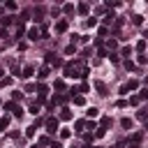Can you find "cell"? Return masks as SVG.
<instances>
[{
  "label": "cell",
  "mask_w": 148,
  "mask_h": 148,
  "mask_svg": "<svg viewBox=\"0 0 148 148\" xmlns=\"http://www.w3.org/2000/svg\"><path fill=\"white\" fill-rule=\"evenodd\" d=\"M44 127L49 134H56V130H58V118H46L44 120Z\"/></svg>",
  "instance_id": "obj_1"
},
{
  "label": "cell",
  "mask_w": 148,
  "mask_h": 148,
  "mask_svg": "<svg viewBox=\"0 0 148 148\" xmlns=\"http://www.w3.org/2000/svg\"><path fill=\"white\" fill-rule=\"evenodd\" d=\"M46 63H49V65H53V67H60V65H63V60H60L56 53H46Z\"/></svg>",
  "instance_id": "obj_2"
},
{
  "label": "cell",
  "mask_w": 148,
  "mask_h": 148,
  "mask_svg": "<svg viewBox=\"0 0 148 148\" xmlns=\"http://www.w3.org/2000/svg\"><path fill=\"white\" fill-rule=\"evenodd\" d=\"M137 88H139V83H137V81H127V83L120 88V95H127L130 90H137Z\"/></svg>",
  "instance_id": "obj_3"
},
{
  "label": "cell",
  "mask_w": 148,
  "mask_h": 148,
  "mask_svg": "<svg viewBox=\"0 0 148 148\" xmlns=\"http://www.w3.org/2000/svg\"><path fill=\"white\" fill-rule=\"evenodd\" d=\"M65 77L67 79H79V74H77V69H74V65L69 63V65H65Z\"/></svg>",
  "instance_id": "obj_4"
},
{
  "label": "cell",
  "mask_w": 148,
  "mask_h": 148,
  "mask_svg": "<svg viewBox=\"0 0 148 148\" xmlns=\"http://www.w3.org/2000/svg\"><path fill=\"white\" fill-rule=\"evenodd\" d=\"M40 35H42V32H40V30H37V28H30V30H28V40H32V42H37V40H40Z\"/></svg>",
  "instance_id": "obj_5"
},
{
  "label": "cell",
  "mask_w": 148,
  "mask_h": 148,
  "mask_svg": "<svg viewBox=\"0 0 148 148\" xmlns=\"http://www.w3.org/2000/svg\"><path fill=\"white\" fill-rule=\"evenodd\" d=\"M86 116H88V118H97V116H100V109H97V106H90V109L86 111Z\"/></svg>",
  "instance_id": "obj_6"
},
{
  "label": "cell",
  "mask_w": 148,
  "mask_h": 148,
  "mask_svg": "<svg viewBox=\"0 0 148 148\" xmlns=\"http://www.w3.org/2000/svg\"><path fill=\"white\" fill-rule=\"evenodd\" d=\"M32 72H35V67H32V65H28V67L23 69V74H21V77H23V79H30V77H32Z\"/></svg>",
  "instance_id": "obj_7"
},
{
  "label": "cell",
  "mask_w": 148,
  "mask_h": 148,
  "mask_svg": "<svg viewBox=\"0 0 148 148\" xmlns=\"http://www.w3.org/2000/svg\"><path fill=\"white\" fill-rule=\"evenodd\" d=\"M69 118H72V111L69 109H63L60 111V120H69Z\"/></svg>",
  "instance_id": "obj_8"
},
{
  "label": "cell",
  "mask_w": 148,
  "mask_h": 148,
  "mask_svg": "<svg viewBox=\"0 0 148 148\" xmlns=\"http://www.w3.org/2000/svg\"><path fill=\"white\" fill-rule=\"evenodd\" d=\"M56 30H58V32H65V30H67V21H58V23H56Z\"/></svg>",
  "instance_id": "obj_9"
},
{
  "label": "cell",
  "mask_w": 148,
  "mask_h": 148,
  "mask_svg": "<svg viewBox=\"0 0 148 148\" xmlns=\"http://www.w3.org/2000/svg\"><path fill=\"white\" fill-rule=\"evenodd\" d=\"M7 125H9V118H7V116H5V118H0V132H5Z\"/></svg>",
  "instance_id": "obj_10"
},
{
  "label": "cell",
  "mask_w": 148,
  "mask_h": 148,
  "mask_svg": "<svg viewBox=\"0 0 148 148\" xmlns=\"http://www.w3.org/2000/svg\"><path fill=\"white\" fill-rule=\"evenodd\" d=\"M49 72H51L49 67H42V69H40V74H37V77H40V79H46V77H49Z\"/></svg>",
  "instance_id": "obj_11"
},
{
  "label": "cell",
  "mask_w": 148,
  "mask_h": 148,
  "mask_svg": "<svg viewBox=\"0 0 148 148\" xmlns=\"http://www.w3.org/2000/svg\"><path fill=\"white\" fill-rule=\"evenodd\" d=\"M26 35V28H23V23H18L16 26V37H23Z\"/></svg>",
  "instance_id": "obj_12"
},
{
  "label": "cell",
  "mask_w": 148,
  "mask_h": 148,
  "mask_svg": "<svg viewBox=\"0 0 148 148\" xmlns=\"http://www.w3.org/2000/svg\"><path fill=\"white\" fill-rule=\"evenodd\" d=\"M120 125H123L125 130H132V120H130V118H123V120H120Z\"/></svg>",
  "instance_id": "obj_13"
},
{
  "label": "cell",
  "mask_w": 148,
  "mask_h": 148,
  "mask_svg": "<svg viewBox=\"0 0 148 148\" xmlns=\"http://www.w3.org/2000/svg\"><path fill=\"white\" fill-rule=\"evenodd\" d=\"M30 114H35V116L40 114V104H37V102H32V104H30Z\"/></svg>",
  "instance_id": "obj_14"
},
{
  "label": "cell",
  "mask_w": 148,
  "mask_h": 148,
  "mask_svg": "<svg viewBox=\"0 0 148 148\" xmlns=\"http://www.w3.org/2000/svg\"><path fill=\"white\" fill-rule=\"evenodd\" d=\"M74 127H77V132H81V130L86 127V120H77V123H74Z\"/></svg>",
  "instance_id": "obj_15"
},
{
  "label": "cell",
  "mask_w": 148,
  "mask_h": 148,
  "mask_svg": "<svg viewBox=\"0 0 148 148\" xmlns=\"http://www.w3.org/2000/svg\"><path fill=\"white\" fill-rule=\"evenodd\" d=\"M12 18H14V16H3V18H0V23H3V26H9Z\"/></svg>",
  "instance_id": "obj_16"
},
{
  "label": "cell",
  "mask_w": 148,
  "mask_h": 148,
  "mask_svg": "<svg viewBox=\"0 0 148 148\" xmlns=\"http://www.w3.org/2000/svg\"><path fill=\"white\" fill-rule=\"evenodd\" d=\"M56 90H65V81H63V79L56 81Z\"/></svg>",
  "instance_id": "obj_17"
},
{
  "label": "cell",
  "mask_w": 148,
  "mask_h": 148,
  "mask_svg": "<svg viewBox=\"0 0 148 148\" xmlns=\"http://www.w3.org/2000/svg\"><path fill=\"white\" fill-rule=\"evenodd\" d=\"M86 26H88V28H95V26H97V18H88Z\"/></svg>",
  "instance_id": "obj_18"
},
{
  "label": "cell",
  "mask_w": 148,
  "mask_h": 148,
  "mask_svg": "<svg viewBox=\"0 0 148 148\" xmlns=\"http://www.w3.org/2000/svg\"><path fill=\"white\" fill-rule=\"evenodd\" d=\"M143 49H146V40H141V42L137 44V51H139V53H143Z\"/></svg>",
  "instance_id": "obj_19"
},
{
  "label": "cell",
  "mask_w": 148,
  "mask_h": 148,
  "mask_svg": "<svg viewBox=\"0 0 148 148\" xmlns=\"http://www.w3.org/2000/svg\"><path fill=\"white\" fill-rule=\"evenodd\" d=\"M69 134H72V132H69V130H67V127H63V130H60V137H63V139H67Z\"/></svg>",
  "instance_id": "obj_20"
},
{
  "label": "cell",
  "mask_w": 148,
  "mask_h": 148,
  "mask_svg": "<svg viewBox=\"0 0 148 148\" xmlns=\"http://www.w3.org/2000/svg\"><path fill=\"white\" fill-rule=\"evenodd\" d=\"M14 116H16V118H21V116H23V109H21V106H16V109H14Z\"/></svg>",
  "instance_id": "obj_21"
},
{
  "label": "cell",
  "mask_w": 148,
  "mask_h": 148,
  "mask_svg": "<svg viewBox=\"0 0 148 148\" xmlns=\"http://www.w3.org/2000/svg\"><path fill=\"white\" fill-rule=\"evenodd\" d=\"M5 109H7V111H12V114H14V109H16V104H14V102H7V104H5Z\"/></svg>",
  "instance_id": "obj_22"
},
{
  "label": "cell",
  "mask_w": 148,
  "mask_h": 148,
  "mask_svg": "<svg viewBox=\"0 0 148 148\" xmlns=\"http://www.w3.org/2000/svg\"><path fill=\"white\" fill-rule=\"evenodd\" d=\"M79 12H81V14H88V5L81 3V5H79Z\"/></svg>",
  "instance_id": "obj_23"
},
{
  "label": "cell",
  "mask_w": 148,
  "mask_h": 148,
  "mask_svg": "<svg viewBox=\"0 0 148 148\" xmlns=\"http://www.w3.org/2000/svg\"><path fill=\"white\" fill-rule=\"evenodd\" d=\"M35 130H37V127H35V125H30V127L26 130V134H28V137H32V134H35Z\"/></svg>",
  "instance_id": "obj_24"
},
{
  "label": "cell",
  "mask_w": 148,
  "mask_h": 148,
  "mask_svg": "<svg viewBox=\"0 0 148 148\" xmlns=\"http://www.w3.org/2000/svg\"><path fill=\"white\" fill-rule=\"evenodd\" d=\"M130 53H132V49H130V46H123V51H120V56H130Z\"/></svg>",
  "instance_id": "obj_25"
},
{
  "label": "cell",
  "mask_w": 148,
  "mask_h": 148,
  "mask_svg": "<svg viewBox=\"0 0 148 148\" xmlns=\"http://www.w3.org/2000/svg\"><path fill=\"white\" fill-rule=\"evenodd\" d=\"M63 9H65V14H72V12H74V5H65Z\"/></svg>",
  "instance_id": "obj_26"
},
{
  "label": "cell",
  "mask_w": 148,
  "mask_h": 148,
  "mask_svg": "<svg viewBox=\"0 0 148 148\" xmlns=\"http://www.w3.org/2000/svg\"><path fill=\"white\" fill-rule=\"evenodd\" d=\"M111 21H114V14H106V16H104V23H106V26H109V23H111Z\"/></svg>",
  "instance_id": "obj_27"
},
{
  "label": "cell",
  "mask_w": 148,
  "mask_h": 148,
  "mask_svg": "<svg viewBox=\"0 0 148 148\" xmlns=\"http://www.w3.org/2000/svg\"><path fill=\"white\" fill-rule=\"evenodd\" d=\"M146 63H148V58H146V56L141 53V56H139V65H146Z\"/></svg>",
  "instance_id": "obj_28"
},
{
  "label": "cell",
  "mask_w": 148,
  "mask_h": 148,
  "mask_svg": "<svg viewBox=\"0 0 148 148\" xmlns=\"http://www.w3.org/2000/svg\"><path fill=\"white\" fill-rule=\"evenodd\" d=\"M9 83H12V79H9V77H5L3 81H0V86H9Z\"/></svg>",
  "instance_id": "obj_29"
},
{
  "label": "cell",
  "mask_w": 148,
  "mask_h": 148,
  "mask_svg": "<svg viewBox=\"0 0 148 148\" xmlns=\"http://www.w3.org/2000/svg\"><path fill=\"white\" fill-rule=\"evenodd\" d=\"M5 7H7V9H9V12H14V9H16V3H7V5H5Z\"/></svg>",
  "instance_id": "obj_30"
},
{
  "label": "cell",
  "mask_w": 148,
  "mask_h": 148,
  "mask_svg": "<svg viewBox=\"0 0 148 148\" xmlns=\"http://www.w3.org/2000/svg\"><path fill=\"white\" fill-rule=\"evenodd\" d=\"M139 100H148V90H143V92H141V97H139Z\"/></svg>",
  "instance_id": "obj_31"
},
{
  "label": "cell",
  "mask_w": 148,
  "mask_h": 148,
  "mask_svg": "<svg viewBox=\"0 0 148 148\" xmlns=\"http://www.w3.org/2000/svg\"><path fill=\"white\" fill-rule=\"evenodd\" d=\"M51 148H63V146L60 143H51Z\"/></svg>",
  "instance_id": "obj_32"
},
{
  "label": "cell",
  "mask_w": 148,
  "mask_h": 148,
  "mask_svg": "<svg viewBox=\"0 0 148 148\" xmlns=\"http://www.w3.org/2000/svg\"><path fill=\"white\" fill-rule=\"evenodd\" d=\"M143 40H148V28H146V30H143Z\"/></svg>",
  "instance_id": "obj_33"
}]
</instances>
